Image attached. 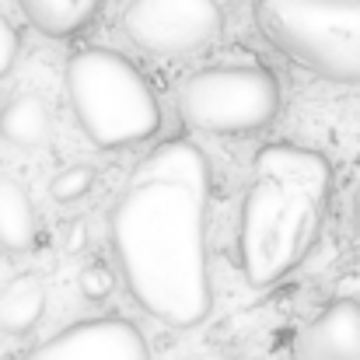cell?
<instances>
[{"instance_id": "6da1fadb", "label": "cell", "mask_w": 360, "mask_h": 360, "mask_svg": "<svg viewBox=\"0 0 360 360\" xmlns=\"http://www.w3.org/2000/svg\"><path fill=\"white\" fill-rule=\"evenodd\" d=\"M210 165L193 140H165L136 161L109 214V238L133 301L172 329L214 308L207 269Z\"/></svg>"}, {"instance_id": "7a4b0ae2", "label": "cell", "mask_w": 360, "mask_h": 360, "mask_svg": "<svg viewBox=\"0 0 360 360\" xmlns=\"http://www.w3.org/2000/svg\"><path fill=\"white\" fill-rule=\"evenodd\" d=\"M333 172L322 154L269 143L255 154L238 217V266L252 287H269L297 269L322 235Z\"/></svg>"}, {"instance_id": "3957f363", "label": "cell", "mask_w": 360, "mask_h": 360, "mask_svg": "<svg viewBox=\"0 0 360 360\" xmlns=\"http://www.w3.org/2000/svg\"><path fill=\"white\" fill-rule=\"evenodd\" d=\"M67 95L84 136L116 150L161 129V105L143 74L112 49H81L67 63Z\"/></svg>"}, {"instance_id": "277c9868", "label": "cell", "mask_w": 360, "mask_h": 360, "mask_svg": "<svg viewBox=\"0 0 360 360\" xmlns=\"http://www.w3.org/2000/svg\"><path fill=\"white\" fill-rule=\"evenodd\" d=\"M255 25L297 67L360 84V0H255Z\"/></svg>"}, {"instance_id": "5b68a950", "label": "cell", "mask_w": 360, "mask_h": 360, "mask_svg": "<svg viewBox=\"0 0 360 360\" xmlns=\"http://www.w3.org/2000/svg\"><path fill=\"white\" fill-rule=\"evenodd\" d=\"M175 112L200 133H255L276 120L280 84L266 67L252 63L207 67L175 88Z\"/></svg>"}, {"instance_id": "8992f818", "label": "cell", "mask_w": 360, "mask_h": 360, "mask_svg": "<svg viewBox=\"0 0 360 360\" xmlns=\"http://www.w3.org/2000/svg\"><path fill=\"white\" fill-rule=\"evenodd\" d=\"M122 32L154 56H193L221 39L224 11L217 0H129Z\"/></svg>"}, {"instance_id": "52a82bcc", "label": "cell", "mask_w": 360, "mask_h": 360, "mask_svg": "<svg viewBox=\"0 0 360 360\" xmlns=\"http://www.w3.org/2000/svg\"><path fill=\"white\" fill-rule=\"evenodd\" d=\"M25 360H150V350L126 319H84L39 343Z\"/></svg>"}, {"instance_id": "ba28073f", "label": "cell", "mask_w": 360, "mask_h": 360, "mask_svg": "<svg viewBox=\"0 0 360 360\" xmlns=\"http://www.w3.org/2000/svg\"><path fill=\"white\" fill-rule=\"evenodd\" d=\"M294 360H360V301L340 297L322 308L297 336Z\"/></svg>"}, {"instance_id": "9c48e42d", "label": "cell", "mask_w": 360, "mask_h": 360, "mask_svg": "<svg viewBox=\"0 0 360 360\" xmlns=\"http://www.w3.org/2000/svg\"><path fill=\"white\" fill-rule=\"evenodd\" d=\"M39 241V217L32 196L18 179L0 175V248L4 252H28Z\"/></svg>"}, {"instance_id": "30bf717a", "label": "cell", "mask_w": 360, "mask_h": 360, "mask_svg": "<svg viewBox=\"0 0 360 360\" xmlns=\"http://www.w3.org/2000/svg\"><path fill=\"white\" fill-rule=\"evenodd\" d=\"M25 18L49 39H67L84 32L105 0H18Z\"/></svg>"}, {"instance_id": "8fae6325", "label": "cell", "mask_w": 360, "mask_h": 360, "mask_svg": "<svg viewBox=\"0 0 360 360\" xmlns=\"http://www.w3.org/2000/svg\"><path fill=\"white\" fill-rule=\"evenodd\" d=\"M46 311V283L32 273L14 276L4 290H0V329L4 333H28L32 326H39Z\"/></svg>"}, {"instance_id": "7c38bea8", "label": "cell", "mask_w": 360, "mask_h": 360, "mask_svg": "<svg viewBox=\"0 0 360 360\" xmlns=\"http://www.w3.org/2000/svg\"><path fill=\"white\" fill-rule=\"evenodd\" d=\"M49 133L46 102L35 95H14L0 109V136L14 147H39Z\"/></svg>"}, {"instance_id": "4fadbf2b", "label": "cell", "mask_w": 360, "mask_h": 360, "mask_svg": "<svg viewBox=\"0 0 360 360\" xmlns=\"http://www.w3.org/2000/svg\"><path fill=\"white\" fill-rule=\"evenodd\" d=\"M95 179H98V172L91 165H70L49 182V193H53L56 203H77L91 193Z\"/></svg>"}, {"instance_id": "5bb4252c", "label": "cell", "mask_w": 360, "mask_h": 360, "mask_svg": "<svg viewBox=\"0 0 360 360\" xmlns=\"http://www.w3.org/2000/svg\"><path fill=\"white\" fill-rule=\"evenodd\" d=\"M112 287H116V276H112V269L102 266V262L84 266L81 276H77V290H81V297H88V301H105V297L112 294Z\"/></svg>"}, {"instance_id": "9a60e30c", "label": "cell", "mask_w": 360, "mask_h": 360, "mask_svg": "<svg viewBox=\"0 0 360 360\" xmlns=\"http://www.w3.org/2000/svg\"><path fill=\"white\" fill-rule=\"evenodd\" d=\"M18 46H21V39H18V28L7 21V18H0V81L11 74V67H14V60H18Z\"/></svg>"}, {"instance_id": "2e32d148", "label": "cell", "mask_w": 360, "mask_h": 360, "mask_svg": "<svg viewBox=\"0 0 360 360\" xmlns=\"http://www.w3.org/2000/svg\"><path fill=\"white\" fill-rule=\"evenodd\" d=\"M357 231H360V189H357Z\"/></svg>"}, {"instance_id": "e0dca14e", "label": "cell", "mask_w": 360, "mask_h": 360, "mask_svg": "<svg viewBox=\"0 0 360 360\" xmlns=\"http://www.w3.org/2000/svg\"><path fill=\"white\" fill-rule=\"evenodd\" d=\"M207 360H231V357H207Z\"/></svg>"}]
</instances>
